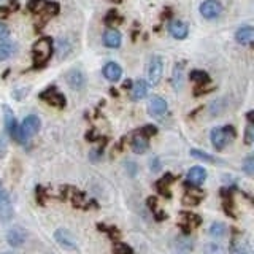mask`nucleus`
Masks as SVG:
<instances>
[{"label": "nucleus", "instance_id": "1a4fd4ad", "mask_svg": "<svg viewBox=\"0 0 254 254\" xmlns=\"http://www.w3.org/2000/svg\"><path fill=\"white\" fill-rule=\"evenodd\" d=\"M13 218V205H11L10 195L2 190L0 192V221L8 222Z\"/></svg>", "mask_w": 254, "mask_h": 254}, {"label": "nucleus", "instance_id": "dca6fc26", "mask_svg": "<svg viewBox=\"0 0 254 254\" xmlns=\"http://www.w3.org/2000/svg\"><path fill=\"white\" fill-rule=\"evenodd\" d=\"M73 51V43L70 42V38L68 37H61L57 40V46H56V53H57V57L59 59H64V57H67Z\"/></svg>", "mask_w": 254, "mask_h": 254}, {"label": "nucleus", "instance_id": "c9c22d12", "mask_svg": "<svg viewBox=\"0 0 254 254\" xmlns=\"http://www.w3.org/2000/svg\"><path fill=\"white\" fill-rule=\"evenodd\" d=\"M7 151V140H5V135H0V156H5Z\"/></svg>", "mask_w": 254, "mask_h": 254}, {"label": "nucleus", "instance_id": "39448f33", "mask_svg": "<svg viewBox=\"0 0 254 254\" xmlns=\"http://www.w3.org/2000/svg\"><path fill=\"white\" fill-rule=\"evenodd\" d=\"M40 99L45 100L46 103H49V105L57 107V108H64L65 107V103H67L65 97H64L61 92L56 89V86H51V88L43 91L42 94H40Z\"/></svg>", "mask_w": 254, "mask_h": 254}, {"label": "nucleus", "instance_id": "473e14b6", "mask_svg": "<svg viewBox=\"0 0 254 254\" xmlns=\"http://www.w3.org/2000/svg\"><path fill=\"white\" fill-rule=\"evenodd\" d=\"M105 21H107V24H114V22H116V24H119V22L123 21V19H121L119 16H118V13H116V11L113 10V11H110V13L107 15Z\"/></svg>", "mask_w": 254, "mask_h": 254}, {"label": "nucleus", "instance_id": "f03ea898", "mask_svg": "<svg viewBox=\"0 0 254 254\" xmlns=\"http://www.w3.org/2000/svg\"><path fill=\"white\" fill-rule=\"evenodd\" d=\"M235 138V130L234 127L226 126V127H215L211 130V145L215 146L218 151H222L227 146L229 142H232Z\"/></svg>", "mask_w": 254, "mask_h": 254}, {"label": "nucleus", "instance_id": "cd10ccee", "mask_svg": "<svg viewBox=\"0 0 254 254\" xmlns=\"http://www.w3.org/2000/svg\"><path fill=\"white\" fill-rule=\"evenodd\" d=\"M190 156L195 158V159L205 160V162H215V158H213V156H210L208 153L199 151V149H190Z\"/></svg>", "mask_w": 254, "mask_h": 254}, {"label": "nucleus", "instance_id": "4468645a", "mask_svg": "<svg viewBox=\"0 0 254 254\" xmlns=\"http://www.w3.org/2000/svg\"><path fill=\"white\" fill-rule=\"evenodd\" d=\"M121 42H123V38H121V33L116 29H108V31L103 33V43H105L107 48L116 49L121 46Z\"/></svg>", "mask_w": 254, "mask_h": 254}, {"label": "nucleus", "instance_id": "c756f323", "mask_svg": "<svg viewBox=\"0 0 254 254\" xmlns=\"http://www.w3.org/2000/svg\"><path fill=\"white\" fill-rule=\"evenodd\" d=\"M138 134H142L143 137L149 138V137H153V135L158 134V127H156V126H145V127H142Z\"/></svg>", "mask_w": 254, "mask_h": 254}, {"label": "nucleus", "instance_id": "2f4dec72", "mask_svg": "<svg viewBox=\"0 0 254 254\" xmlns=\"http://www.w3.org/2000/svg\"><path fill=\"white\" fill-rule=\"evenodd\" d=\"M243 170L248 173V175H253L254 173V158L253 156H248L245 164H243Z\"/></svg>", "mask_w": 254, "mask_h": 254}, {"label": "nucleus", "instance_id": "7c9ffc66", "mask_svg": "<svg viewBox=\"0 0 254 254\" xmlns=\"http://www.w3.org/2000/svg\"><path fill=\"white\" fill-rule=\"evenodd\" d=\"M253 142H254V127H253V123H250L245 129V143L246 145H251Z\"/></svg>", "mask_w": 254, "mask_h": 254}, {"label": "nucleus", "instance_id": "f704fd0d", "mask_svg": "<svg viewBox=\"0 0 254 254\" xmlns=\"http://www.w3.org/2000/svg\"><path fill=\"white\" fill-rule=\"evenodd\" d=\"M149 167H151L153 172H159V170H160V162H159V159H158V158L151 159V162H149Z\"/></svg>", "mask_w": 254, "mask_h": 254}, {"label": "nucleus", "instance_id": "79ce46f5", "mask_svg": "<svg viewBox=\"0 0 254 254\" xmlns=\"http://www.w3.org/2000/svg\"><path fill=\"white\" fill-rule=\"evenodd\" d=\"M3 254H11V253H3Z\"/></svg>", "mask_w": 254, "mask_h": 254}, {"label": "nucleus", "instance_id": "ea45409f", "mask_svg": "<svg viewBox=\"0 0 254 254\" xmlns=\"http://www.w3.org/2000/svg\"><path fill=\"white\" fill-rule=\"evenodd\" d=\"M2 190H3V188H2V181H0V192H2Z\"/></svg>", "mask_w": 254, "mask_h": 254}, {"label": "nucleus", "instance_id": "412c9836", "mask_svg": "<svg viewBox=\"0 0 254 254\" xmlns=\"http://www.w3.org/2000/svg\"><path fill=\"white\" fill-rule=\"evenodd\" d=\"M175 181V176L173 175H170V173H167L165 176H162L160 178V180L158 181V184H156V186H158V190L162 195H165V197H170V183H173Z\"/></svg>", "mask_w": 254, "mask_h": 254}, {"label": "nucleus", "instance_id": "423d86ee", "mask_svg": "<svg viewBox=\"0 0 254 254\" xmlns=\"http://www.w3.org/2000/svg\"><path fill=\"white\" fill-rule=\"evenodd\" d=\"M222 13V5L218 0H205L200 5V15L205 19H216Z\"/></svg>", "mask_w": 254, "mask_h": 254}, {"label": "nucleus", "instance_id": "f257e3e1", "mask_svg": "<svg viewBox=\"0 0 254 254\" xmlns=\"http://www.w3.org/2000/svg\"><path fill=\"white\" fill-rule=\"evenodd\" d=\"M53 40L49 37L38 38L32 46V57H33V68H42L49 62L53 56Z\"/></svg>", "mask_w": 254, "mask_h": 254}, {"label": "nucleus", "instance_id": "0eeeda50", "mask_svg": "<svg viewBox=\"0 0 254 254\" xmlns=\"http://www.w3.org/2000/svg\"><path fill=\"white\" fill-rule=\"evenodd\" d=\"M3 116H5V127H7L8 135L13 138L15 142L19 143V126L18 121H16L13 111L10 110V107L3 105Z\"/></svg>", "mask_w": 254, "mask_h": 254}, {"label": "nucleus", "instance_id": "20e7f679", "mask_svg": "<svg viewBox=\"0 0 254 254\" xmlns=\"http://www.w3.org/2000/svg\"><path fill=\"white\" fill-rule=\"evenodd\" d=\"M162 72H164V61L162 57L153 56L151 61L148 64V84L156 86L162 79Z\"/></svg>", "mask_w": 254, "mask_h": 254}, {"label": "nucleus", "instance_id": "6e6552de", "mask_svg": "<svg viewBox=\"0 0 254 254\" xmlns=\"http://www.w3.org/2000/svg\"><path fill=\"white\" fill-rule=\"evenodd\" d=\"M148 110H149V114H151V116L162 118L167 113V110H169V105H167V102L162 99V97L154 95L148 102Z\"/></svg>", "mask_w": 254, "mask_h": 254}, {"label": "nucleus", "instance_id": "aec40b11", "mask_svg": "<svg viewBox=\"0 0 254 254\" xmlns=\"http://www.w3.org/2000/svg\"><path fill=\"white\" fill-rule=\"evenodd\" d=\"M148 83L143 81V79H138V81L132 86V99L134 100H140L143 97H146L148 94Z\"/></svg>", "mask_w": 254, "mask_h": 254}, {"label": "nucleus", "instance_id": "f8f14e48", "mask_svg": "<svg viewBox=\"0 0 254 254\" xmlns=\"http://www.w3.org/2000/svg\"><path fill=\"white\" fill-rule=\"evenodd\" d=\"M65 79H67V84L70 86L72 89H77V91L83 89L86 83V78L81 70H70L67 73Z\"/></svg>", "mask_w": 254, "mask_h": 254}, {"label": "nucleus", "instance_id": "4c0bfd02", "mask_svg": "<svg viewBox=\"0 0 254 254\" xmlns=\"http://www.w3.org/2000/svg\"><path fill=\"white\" fill-rule=\"evenodd\" d=\"M130 86H132V84H130V79H127V81L124 83V88H130Z\"/></svg>", "mask_w": 254, "mask_h": 254}, {"label": "nucleus", "instance_id": "e433bc0d", "mask_svg": "<svg viewBox=\"0 0 254 254\" xmlns=\"http://www.w3.org/2000/svg\"><path fill=\"white\" fill-rule=\"evenodd\" d=\"M248 121H250V123H253V111L248 113Z\"/></svg>", "mask_w": 254, "mask_h": 254}, {"label": "nucleus", "instance_id": "4be33fe9", "mask_svg": "<svg viewBox=\"0 0 254 254\" xmlns=\"http://www.w3.org/2000/svg\"><path fill=\"white\" fill-rule=\"evenodd\" d=\"M200 224V218L197 215H192V213H183V221H181V227L189 232V230H192L195 226H199Z\"/></svg>", "mask_w": 254, "mask_h": 254}, {"label": "nucleus", "instance_id": "58836bf2", "mask_svg": "<svg viewBox=\"0 0 254 254\" xmlns=\"http://www.w3.org/2000/svg\"><path fill=\"white\" fill-rule=\"evenodd\" d=\"M238 254H251V251H248V250H245V251H241V253H238Z\"/></svg>", "mask_w": 254, "mask_h": 254}, {"label": "nucleus", "instance_id": "393cba45", "mask_svg": "<svg viewBox=\"0 0 254 254\" xmlns=\"http://www.w3.org/2000/svg\"><path fill=\"white\" fill-rule=\"evenodd\" d=\"M226 234H227V227L224 222H213L210 226V235L213 237V238L219 240V238H222Z\"/></svg>", "mask_w": 254, "mask_h": 254}, {"label": "nucleus", "instance_id": "f3484780", "mask_svg": "<svg viewBox=\"0 0 254 254\" xmlns=\"http://www.w3.org/2000/svg\"><path fill=\"white\" fill-rule=\"evenodd\" d=\"M7 240H8V243H10L11 246H21L22 243H24V240H26L24 230H22L21 227L11 229L10 232L7 234Z\"/></svg>", "mask_w": 254, "mask_h": 254}, {"label": "nucleus", "instance_id": "b1692460", "mask_svg": "<svg viewBox=\"0 0 254 254\" xmlns=\"http://www.w3.org/2000/svg\"><path fill=\"white\" fill-rule=\"evenodd\" d=\"M189 79L194 81L197 86H205L210 83V77L208 73L204 72V70H192L189 73Z\"/></svg>", "mask_w": 254, "mask_h": 254}, {"label": "nucleus", "instance_id": "6ab92c4d", "mask_svg": "<svg viewBox=\"0 0 254 254\" xmlns=\"http://www.w3.org/2000/svg\"><path fill=\"white\" fill-rule=\"evenodd\" d=\"M148 146H149L148 138L143 137L142 134H137L134 138H132V149H134V153L143 154L148 149Z\"/></svg>", "mask_w": 254, "mask_h": 254}, {"label": "nucleus", "instance_id": "c85d7f7f", "mask_svg": "<svg viewBox=\"0 0 254 254\" xmlns=\"http://www.w3.org/2000/svg\"><path fill=\"white\" fill-rule=\"evenodd\" d=\"M113 253L114 254H134V251H132L130 246H127L124 243H116L113 248Z\"/></svg>", "mask_w": 254, "mask_h": 254}, {"label": "nucleus", "instance_id": "a878e982", "mask_svg": "<svg viewBox=\"0 0 254 254\" xmlns=\"http://www.w3.org/2000/svg\"><path fill=\"white\" fill-rule=\"evenodd\" d=\"M46 5H48V0H31L27 7H29V10H31V13L42 15L46 8Z\"/></svg>", "mask_w": 254, "mask_h": 254}, {"label": "nucleus", "instance_id": "bb28decb", "mask_svg": "<svg viewBox=\"0 0 254 254\" xmlns=\"http://www.w3.org/2000/svg\"><path fill=\"white\" fill-rule=\"evenodd\" d=\"M15 53V46L11 43H0V61L10 59V56Z\"/></svg>", "mask_w": 254, "mask_h": 254}, {"label": "nucleus", "instance_id": "9b49d317", "mask_svg": "<svg viewBox=\"0 0 254 254\" xmlns=\"http://www.w3.org/2000/svg\"><path fill=\"white\" fill-rule=\"evenodd\" d=\"M188 184H192V186H200L202 183L206 180V170L204 167H192L188 175H186Z\"/></svg>", "mask_w": 254, "mask_h": 254}, {"label": "nucleus", "instance_id": "a19ab883", "mask_svg": "<svg viewBox=\"0 0 254 254\" xmlns=\"http://www.w3.org/2000/svg\"><path fill=\"white\" fill-rule=\"evenodd\" d=\"M113 2H114V3H119V2H123V0H113Z\"/></svg>", "mask_w": 254, "mask_h": 254}, {"label": "nucleus", "instance_id": "9d476101", "mask_svg": "<svg viewBox=\"0 0 254 254\" xmlns=\"http://www.w3.org/2000/svg\"><path fill=\"white\" fill-rule=\"evenodd\" d=\"M169 32L172 33L173 38L184 40L189 33V27H188L186 22H183L180 19H173V21H170V24H169Z\"/></svg>", "mask_w": 254, "mask_h": 254}, {"label": "nucleus", "instance_id": "a211bd4d", "mask_svg": "<svg viewBox=\"0 0 254 254\" xmlns=\"http://www.w3.org/2000/svg\"><path fill=\"white\" fill-rule=\"evenodd\" d=\"M204 197H205V194L202 192V190H199V189H190V190H188L186 194H184L183 204L184 205H199Z\"/></svg>", "mask_w": 254, "mask_h": 254}, {"label": "nucleus", "instance_id": "72a5a7b5", "mask_svg": "<svg viewBox=\"0 0 254 254\" xmlns=\"http://www.w3.org/2000/svg\"><path fill=\"white\" fill-rule=\"evenodd\" d=\"M10 37V29L5 22L0 21V40H7Z\"/></svg>", "mask_w": 254, "mask_h": 254}, {"label": "nucleus", "instance_id": "7ed1b4c3", "mask_svg": "<svg viewBox=\"0 0 254 254\" xmlns=\"http://www.w3.org/2000/svg\"><path fill=\"white\" fill-rule=\"evenodd\" d=\"M40 118L35 116V114H29V116L22 121V124L19 126V143H27L31 138L38 134L40 130Z\"/></svg>", "mask_w": 254, "mask_h": 254}, {"label": "nucleus", "instance_id": "5701e85b", "mask_svg": "<svg viewBox=\"0 0 254 254\" xmlns=\"http://www.w3.org/2000/svg\"><path fill=\"white\" fill-rule=\"evenodd\" d=\"M56 240L59 241V245L64 246V248H68V250H73V248H75L73 238H72L70 235H68L67 230H64V229L57 230V232H56Z\"/></svg>", "mask_w": 254, "mask_h": 254}, {"label": "nucleus", "instance_id": "2eb2a0df", "mask_svg": "<svg viewBox=\"0 0 254 254\" xmlns=\"http://www.w3.org/2000/svg\"><path fill=\"white\" fill-rule=\"evenodd\" d=\"M254 38V29L251 26H243L235 32V40L240 45H251Z\"/></svg>", "mask_w": 254, "mask_h": 254}, {"label": "nucleus", "instance_id": "ddd939ff", "mask_svg": "<svg viewBox=\"0 0 254 254\" xmlns=\"http://www.w3.org/2000/svg\"><path fill=\"white\" fill-rule=\"evenodd\" d=\"M103 77H105L108 81L116 83L121 79V75H123V68H121L116 62H108L105 67H103Z\"/></svg>", "mask_w": 254, "mask_h": 254}]
</instances>
